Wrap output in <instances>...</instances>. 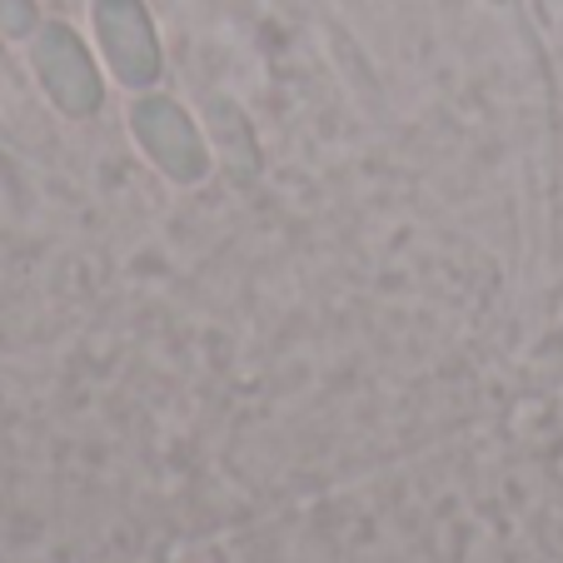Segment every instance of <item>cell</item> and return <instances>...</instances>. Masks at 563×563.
Listing matches in <instances>:
<instances>
[{
  "mask_svg": "<svg viewBox=\"0 0 563 563\" xmlns=\"http://www.w3.org/2000/svg\"><path fill=\"white\" fill-rule=\"evenodd\" d=\"M135 120H140V135H145V145L155 150V159L170 175H180V180H195V175L205 170L200 140H195L190 120H185L180 110L170 106V100H145V106L135 110Z\"/></svg>",
  "mask_w": 563,
  "mask_h": 563,
  "instance_id": "3",
  "label": "cell"
},
{
  "mask_svg": "<svg viewBox=\"0 0 563 563\" xmlns=\"http://www.w3.org/2000/svg\"><path fill=\"white\" fill-rule=\"evenodd\" d=\"M96 25H100V41H106L115 70L125 75L130 86H145L150 75L159 70V45H155V35H150L145 5H140V0H100Z\"/></svg>",
  "mask_w": 563,
  "mask_h": 563,
  "instance_id": "2",
  "label": "cell"
},
{
  "mask_svg": "<svg viewBox=\"0 0 563 563\" xmlns=\"http://www.w3.org/2000/svg\"><path fill=\"white\" fill-rule=\"evenodd\" d=\"M35 70H41L45 90L60 100L70 115H86V110L100 106V80H96V65L90 55L80 51L65 25H45L41 41H35Z\"/></svg>",
  "mask_w": 563,
  "mask_h": 563,
  "instance_id": "1",
  "label": "cell"
},
{
  "mask_svg": "<svg viewBox=\"0 0 563 563\" xmlns=\"http://www.w3.org/2000/svg\"><path fill=\"white\" fill-rule=\"evenodd\" d=\"M35 25V5L31 0H0V31L5 35H21Z\"/></svg>",
  "mask_w": 563,
  "mask_h": 563,
  "instance_id": "4",
  "label": "cell"
}]
</instances>
